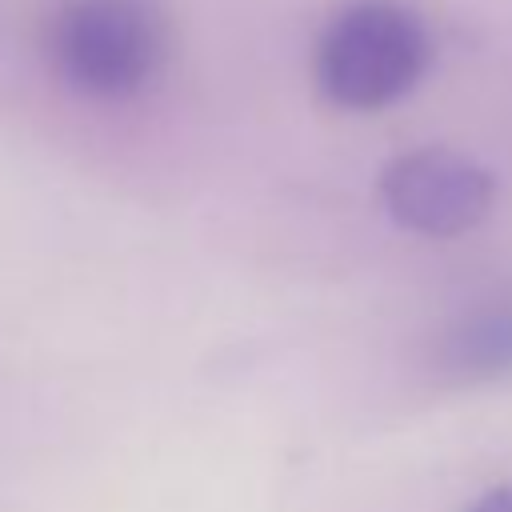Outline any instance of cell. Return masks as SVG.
<instances>
[{
    "mask_svg": "<svg viewBox=\"0 0 512 512\" xmlns=\"http://www.w3.org/2000/svg\"><path fill=\"white\" fill-rule=\"evenodd\" d=\"M56 76L96 100L140 92L164 60V28L148 0H68L48 32Z\"/></svg>",
    "mask_w": 512,
    "mask_h": 512,
    "instance_id": "obj_2",
    "label": "cell"
},
{
    "mask_svg": "<svg viewBox=\"0 0 512 512\" xmlns=\"http://www.w3.org/2000/svg\"><path fill=\"white\" fill-rule=\"evenodd\" d=\"M380 200L408 232L460 236L488 216L496 180L488 168L452 148H416L384 164Z\"/></svg>",
    "mask_w": 512,
    "mask_h": 512,
    "instance_id": "obj_3",
    "label": "cell"
},
{
    "mask_svg": "<svg viewBox=\"0 0 512 512\" xmlns=\"http://www.w3.org/2000/svg\"><path fill=\"white\" fill-rule=\"evenodd\" d=\"M432 64V36L400 0H356L316 40L320 92L348 112H376L408 96Z\"/></svg>",
    "mask_w": 512,
    "mask_h": 512,
    "instance_id": "obj_1",
    "label": "cell"
},
{
    "mask_svg": "<svg viewBox=\"0 0 512 512\" xmlns=\"http://www.w3.org/2000/svg\"><path fill=\"white\" fill-rule=\"evenodd\" d=\"M464 360L476 364V368H496V364H508L512 360V320L500 316V320H488L484 328H472L464 336Z\"/></svg>",
    "mask_w": 512,
    "mask_h": 512,
    "instance_id": "obj_4",
    "label": "cell"
},
{
    "mask_svg": "<svg viewBox=\"0 0 512 512\" xmlns=\"http://www.w3.org/2000/svg\"><path fill=\"white\" fill-rule=\"evenodd\" d=\"M472 512H512V488H492V492H484V496L472 504Z\"/></svg>",
    "mask_w": 512,
    "mask_h": 512,
    "instance_id": "obj_5",
    "label": "cell"
}]
</instances>
